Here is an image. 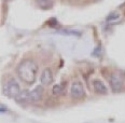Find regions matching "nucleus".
I'll return each mask as SVG.
<instances>
[{"label": "nucleus", "mask_w": 125, "mask_h": 123, "mask_svg": "<svg viewBox=\"0 0 125 123\" xmlns=\"http://www.w3.org/2000/svg\"><path fill=\"white\" fill-rule=\"evenodd\" d=\"M109 84L113 93H120L124 90L125 86V76L120 71L113 72L109 77Z\"/></svg>", "instance_id": "obj_2"}, {"label": "nucleus", "mask_w": 125, "mask_h": 123, "mask_svg": "<svg viewBox=\"0 0 125 123\" xmlns=\"http://www.w3.org/2000/svg\"><path fill=\"white\" fill-rule=\"evenodd\" d=\"M21 91L22 90H21L19 82L14 78H9L3 83V86H2V92H3V94L7 97H10V98H15L20 94Z\"/></svg>", "instance_id": "obj_3"}, {"label": "nucleus", "mask_w": 125, "mask_h": 123, "mask_svg": "<svg viewBox=\"0 0 125 123\" xmlns=\"http://www.w3.org/2000/svg\"><path fill=\"white\" fill-rule=\"evenodd\" d=\"M70 95L73 99H82L85 97V90L80 80H75L70 86Z\"/></svg>", "instance_id": "obj_4"}, {"label": "nucleus", "mask_w": 125, "mask_h": 123, "mask_svg": "<svg viewBox=\"0 0 125 123\" xmlns=\"http://www.w3.org/2000/svg\"><path fill=\"white\" fill-rule=\"evenodd\" d=\"M119 16H120V14H119V13H116V12H113L112 13V14H110V15H109V16H108V19H107V20H108V21H113V20H116V19H119Z\"/></svg>", "instance_id": "obj_11"}, {"label": "nucleus", "mask_w": 125, "mask_h": 123, "mask_svg": "<svg viewBox=\"0 0 125 123\" xmlns=\"http://www.w3.org/2000/svg\"><path fill=\"white\" fill-rule=\"evenodd\" d=\"M38 72H39L38 64L31 58L23 59L16 68L17 77L26 85H32L36 82Z\"/></svg>", "instance_id": "obj_1"}, {"label": "nucleus", "mask_w": 125, "mask_h": 123, "mask_svg": "<svg viewBox=\"0 0 125 123\" xmlns=\"http://www.w3.org/2000/svg\"><path fill=\"white\" fill-rule=\"evenodd\" d=\"M30 91L28 90H22L20 92V94L16 96L14 99L17 104H27L30 103V96H29Z\"/></svg>", "instance_id": "obj_8"}, {"label": "nucleus", "mask_w": 125, "mask_h": 123, "mask_svg": "<svg viewBox=\"0 0 125 123\" xmlns=\"http://www.w3.org/2000/svg\"><path fill=\"white\" fill-rule=\"evenodd\" d=\"M92 88L94 92L98 95H107L108 94V89H107L106 84L99 79H95L92 81Z\"/></svg>", "instance_id": "obj_6"}, {"label": "nucleus", "mask_w": 125, "mask_h": 123, "mask_svg": "<svg viewBox=\"0 0 125 123\" xmlns=\"http://www.w3.org/2000/svg\"><path fill=\"white\" fill-rule=\"evenodd\" d=\"M43 93H44V90H43V85H38L33 89L32 91H30L29 93V96H30V103H38L40 101L41 99L43 98Z\"/></svg>", "instance_id": "obj_7"}, {"label": "nucleus", "mask_w": 125, "mask_h": 123, "mask_svg": "<svg viewBox=\"0 0 125 123\" xmlns=\"http://www.w3.org/2000/svg\"><path fill=\"white\" fill-rule=\"evenodd\" d=\"M36 4L42 10H50L53 8L54 1L53 0H35Z\"/></svg>", "instance_id": "obj_9"}, {"label": "nucleus", "mask_w": 125, "mask_h": 123, "mask_svg": "<svg viewBox=\"0 0 125 123\" xmlns=\"http://www.w3.org/2000/svg\"><path fill=\"white\" fill-rule=\"evenodd\" d=\"M53 71L51 70V68L46 67L44 68V69L42 70V74H41L40 76V82L41 84H42L43 86H49L51 85V83L53 82Z\"/></svg>", "instance_id": "obj_5"}, {"label": "nucleus", "mask_w": 125, "mask_h": 123, "mask_svg": "<svg viewBox=\"0 0 125 123\" xmlns=\"http://www.w3.org/2000/svg\"><path fill=\"white\" fill-rule=\"evenodd\" d=\"M95 1H99V0H95Z\"/></svg>", "instance_id": "obj_12"}, {"label": "nucleus", "mask_w": 125, "mask_h": 123, "mask_svg": "<svg viewBox=\"0 0 125 123\" xmlns=\"http://www.w3.org/2000/svg\"><path fill=\"white\" fill-rule=\"evenodd\" d=\"M53 94L54 95H59V94L62 93V91H64V85L62 84H56L53 86Z\"/></svg>", "instance_id": "obj_10"}]
</instances>
